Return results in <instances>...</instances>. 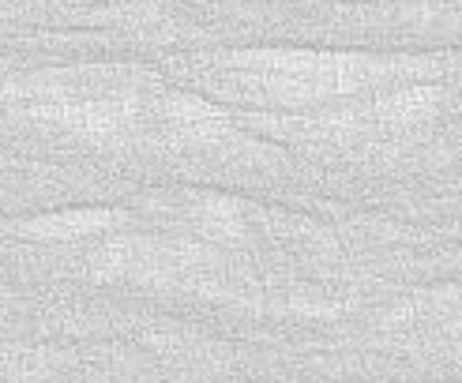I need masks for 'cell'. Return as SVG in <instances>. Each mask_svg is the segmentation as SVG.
Instances as JSON below:
<instances>
[{
  "instance_id": "cell-2",
  "label": "cell",
  "mask_w": 462,
  "mask_h": 383,
  "mask_svg": "<svg viewBox=\"0 0 462 383\" xmlns=\"http://www.w3.org/2000/svg\"><path fill=\"white\" fill-rule=\"evenodd\" d=\"M90 267L102 278H135V282H173L196 270L215 267L218 256L207 244L192 241H147V237H106Z\"/></svg>"
},
{
  "instance_id": "cell-3",
  "label": "cell",
  "mask_w": 462,
  "mask_h": 383,
  "mask_svg": "<svg viewBox=\"0 0 462 383\" xmlns=\"http://www.w3.org/2000/svg\"><path fill=\"white\" fill-rule=\"evenodd\" d=\"M151 117L158 121V128L170 132V140L180 147H234L241 143L237 124L226 117V113L189 90H170V95H158Z\"/></svg>"
},
{
  "instance_id": "cell-1",
  "label": "cell",
  "mask_w": 462,
  "mask_h": 383,
  "mask_svg": "<svg viewBox=\"0 0 462 383\" xmlns=\"http://www.w3.org/2000/svg\"><path fill=\"white\" fill-rule=\"evenodd\" d=\"M218 68L237 95L263 105H323L444 76V60L335 50H234Z\"/></svg>"
},
{
  "instance_id": "cell-4",
  "label": "cell",
  "mask_w": 462,
  "mask_h": 383,
  "mask_svg": "<svg viewBox=\"0 0 462 383\" xmlns=\"http://www.w3.org/2000/svg\"><path fill=\"white\" fill-rule=\"evenodd\" d=\"M128 225V214L117 207H72L53 214H34L27 222H15V233L23 241L38 244H68V241H90V237H113Z\"/></svg>"
},
{
  "instance_id": "cell-5",
  "label": "cell",
  "mask_w": 462,
  "mask_h": 383,
  "mask_svg": "<svg viewBox=\"0 0 462 383\" xmlns=\"http://www.w3.org/2000/svg\"><path fill=\"white\" fill-rule=\"evenodd\" d=\"M184 218L192 222V230H199L207 241H226L241 244L248 237V218L237 199L218 196V192H196L184 203Z\"/></svg>"
}]
</instances>
